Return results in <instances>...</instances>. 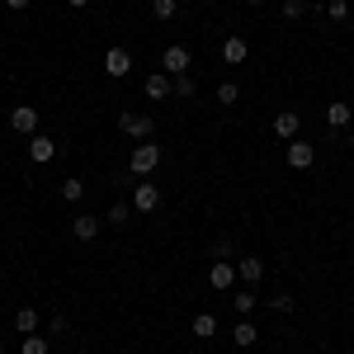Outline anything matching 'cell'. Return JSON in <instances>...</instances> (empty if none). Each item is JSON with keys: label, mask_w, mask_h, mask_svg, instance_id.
Wrapping results in <instances>:
<instances>
[{"label": "cell", "mask_w": 354, "mask_h": 354, "mask_svg": "<svg viewBox=\"0 0 354 354\" xmlns=\"http://www.w3.org/2000/svg\"><path fill=\"white\" fill-rule=\"evenodd\" d=\"M118 133L133 137V142H151V133H156V118L142 109H123L118 113Z\"/></svg>", "instance_id": "1"}, {"label": "cell", "mask_w": 354, "mask_h": 354, "mask_svg": "<svg viewBox=\"0 0 354 354\" xmlns=\"http://www.w3.org/2000/svg\"><path fill=\"white\" fill-rule=\"evenodd\" d=\"M161 161H165L161 142H137L133 151H128V170H133V175H151Z\"/></svg>", "instance_id": "2"}, {"label": "cell", "mask_w": 354, "mask_h": 354, "mask_svg": "<svg viewBox=\"0 0 354 354\" xmlns=\"http://www.w3.org/2000/svg\"><path fill=\"white\" fill-rule=\"evenodd\" d=\"M189 66H194V53L185 48V43H170L161 53V71L165 76H189Z\"/></svg>", "instance_id": "3"}, {"label": "cell", "mask_w": 354, "mask_h": 354, "mask_svg": "<svg viewBox=\"0 0 354 354\" xmlns=\"http://www.w3.org/2000/svg\"><path fill=\"white\" fill-rule=\"evenodd\" d=\"M161 208V185H151V180H142L133 189V213H156Z\"/></svg>", "instance_id": "4"}, {"label": "cell", "mask_w": 354, "mask_h": 354, "mask_svg": "<svg viewBox=\"0 0 354 354\" xmlns=\"http://www.w3.org/2000/svg\"><path fill=\"white\" fill-rule=\"evenodd\" d=\"M142 95H147L151 104H161V100H170V95H175V81H170L165 71H151V76L142 81Z\"/></svg>", "instance_id": "5"}, {"label": "cell", "mask_w": 354, "mask_h": 354, "mask_svg": "<svg viewBox=\"0 0 354 354\" xmlns=\"http://www.w3.org/2000/svg\"><path fill=\"white\" fill-rule=\"evenodd\" d=\"M241 279H236V265L232 260H213V270H208V288H218V293H227V288H236Z\"/></svg>", "instance_id": "6"}, {"label": "cell", "mask_w": 354, "mask_h": 354, "mask_svg": "<svg viewBox=\"0 0 354 354\" xmlns=\"http://www.w3.org/2000/svg\"><path fill=\"white\" fill-rule=\"evenodd\" d=\"M10 128L19 137H33L38 133V109H33V104H15V109H10Z\"/></svg>", "instance_id": "7"}, {"label": "cell", "mask_w": 354, "mask_h": 354, "mask_svg": "<svg viewBox=\"0 0 354 354\" xmlns=\"http://www.w3.org/2000/svg\"><path fill=\"white\" fill-rule=\"evenodd\" d=\"M128 71H133V53H128V48H109V53H104V76L123 81Z\"/></svg>", "instance_id": "8"}, {"label": "cell", "mask_w": 354, "mask_h": 354, "mask_svg": "<svg viewBox=\"0 0 354 354\" xmlns=\"http://www.w3.org/2000/svg\"><path fill=\"white\" fill-rule=\"evenodd\" d=\"M236 279H241L245 288H255L265 279V260L260 255H236Z\"/></svg>", "instance_id": "9"}, {"label": "cell", "mask_w": 354, "mask_h": 354, "mask_svg": "<svg viewBox=\"0 0 354 354\" xmlns=\"http://www.w3.org/2000/svg\"><path fill=\"white\" fill-rule=\"evenodd\" d=\"M53 156H57V142L48 133H33V137H28V161H33V165H48Z\"/></svg>", "instance_id": "10"}, {"label": "cell", "mask_w": 354, "mask_h": 354, "mask_svg": "<svg viewBox=\"0 0 354 354\" xmlns=\"http://www.w3.org/2000/svg\"><path fill=\"white\" fill-rule=\"evenodd\" d=\"M288 165H293V170H312V165H317V147L293 137V142H288Z\"/></svg>", "instance_id": "11"}, {"label": "cell", "mask_w": 354, "mask_h": 354, "mask_svg": "<svg viewBox=\"0 0 354 354\" xmlns=\"http://www.w3.org/2000/svg\"><path fill=\"white\" fill-rule=\"evenodd\" d=\"M302 128V113L298 109H279L274 113V137H283V142H293Z\"/></svg>", "instance_id": "12"}, {"label": "cell", "mask_w": 354, "mask_h": 354, "mask_svg": "<svg viewBox=\"0 0 354 354\" xmlns=\"http://www.w3.org/2000/svg\"><path fill=\"white\" fill-rule=\"evenodd\" d=\"M245 57H250V43H245L241 33H232V38L222 43V62H227V66H241Z\"/></svg>", "instance_id": "13"}, {"label": "cell", "mask_w": 354, "mask_h": 354, "mask_svg": "<svg viewBox=\"0 0 354 354\" xmlns=\"http://www.w3.org/2000/svg\"><path fill=\"white\" fill-rule=\"evenodd\" d=\"M232 340H236V350H250V345L260 340V326H255L250 317H236V326H232Z\"/></svg>", "instance_id": "14"}, {"label": "cell", "mask_w": 354, "mask_h": 354, "mask_svg": "<svg viewBox=\"0 0 354 354\" xmlns=\"http://www.w3.org/2000/svg\"><path fill=\"white\" fill-rule=\"evenodd\" d=\"M100 232H104V218H90V213H85V218L71 222V236H76V241H95Z\"/></svg>", "instance_id": "15"}, {"label": "cell", "mask_w": 354, "mask_h": 354, "mask_svg": "<svg viewBox=\"0 0 354 354\" xmlns=\"http://www.w3.org/2000/svg\"><path fill=\"white\" fill-rule=\"evenodd\" d=\"M350 118H354V109L345 104V100H330L326 104V123L330 128H350Z\"/></svg>", "instance_id": "16"}, {"label": "cell", "mask_w": 354, "mask_h": 354, "mask_svg": "<svg viewBox=\"0 0 354 354\" xmlns=\"http://www.w3.org/2000/svg\"><path fill=\"white\" fill-rule=\"evenodd\" d=\"M189 330L198 335V340H213V335H218V317H213V312H198Z\"/></svg>", "instance_id": "17"}, {"label": "cell", "mask_w": 354, "mask_h": 354, "mask_svg": "<svg viewBox=\"0 0 354 354\" xmlns=\"http://www.w3.org/2000/svg\"><path fill=\"white\" fill-rule=\"evenodd\" d=\"M15 330H19V335H33V330H38V312H33V307H19V312H15Z\"/></svg>", "instance_id": "18"}, {"label": "cell", "mask_w": 354, "mask_h": 354, "mask_svg": "<svg viewBox=\"0 0 354 354\" xmlns=\"http://www.w3.org/2000/svg\"><path fill=\"white\" fill-rule=\"evenodd\" d=\"M104 222H109V227H128V222H133V203H113L109 213H104Z\"/></svg>", "instance_id": "19"}, {"label": "cell", "mask_w": 354, "mask_h": 354, "mask_svg": "<svg viewBox=\"0 0 354 354\" xmlns=\"http://www.w3.org/2000/svg\"><path fill=\"white\" fill-rule=\"evenodd\" d=\"M151 15H156L161 24H170V19L180 15V0H151Z\"/></svg>", "instance_id": "20"}, {"label": "cell", "mask_w": 354, "mask_h": 354, "mask_svg": "<svg viewBox=\"0 0 354 354\" xmlns=\"http://www.w3.org/2000/svg\"><path fill=\"white\" fill-rule=\"evenodd\" d=\"M19 354H48V335H43V330H33V335H24V345H19Z\"/></svg>", "instance_id": "21"}, {"label": "cell", "mask_w": 354, "mask_h": 354, "mask_svg": "<svg viewBox=\"0 0 354 354\" xmlns=\"http://www.w3.org/2000/svg\"><path fill=\"white\" fill-rule=\"evenodd\" d=\"M62 198H66V203H81L85 198V180H62Z\"/></svg>", "instance_id": "22"}, {"label": "cell", "mask_w": 354, "mask_h": 354, "mask_svg": "<svg viewBox=\"0 0 354 354\" xmlns=\"http://www.w3.org/2000/svg\"><path fill=\"white\" fill-rule=\"evenodd\" d=\"M232 307H236V317H250V312H255V293H232Z\"/></svg>", "instance_id": "23"}, {"label": "cell", "mask_w": 354, "mask_h": 354, "mask_svg": "<svg viewBox=\"0 0 354 354\" xmlns=\"http://www.w3.org/2000/svg\"><path fill=\"white\" fill-rule=\"evenodd\" d=\"M270 312H293V307H298V298H293V293H270Z\"/></svg>", "instance_id": "24"}, {"label": "cell", "mask_w": 354, "mask_h": 354, "mask_svg": "<svg viewBox=\"0 0 354 354\" xmlns=\"http://www.w3.org/2000/svg\"><path fill=\"white\" fill-rule=\"evenodd\" d=\"M236 100H241V85H236V81H222L218 85V104H236Z\"/></svg>", "instance_id": "25"}, {"label": "cell", "mask_w": 354, "mask_h": 354, "mask_svg": "<svg viewBox=\"0 0 354 354\" xmlns=\"http://www.w3.org/2000/svg\"><path fill=\"white\" fill-rule=\"evenodd\" d=\"M175 81V95L170 100H194V76H170Z\"/></svg>", "instance_id": "26"}, {"label": "cell", "mask_w": 354, "mask_h": 354, "mask_svg": "<svg viewBox=\"0 0 354 354\" xmlns=\"http://www.w3.org/2000/svg\"><path fill=\"white\" fill-rule=\"evenodd\" d=\"M326 19H350V0H326Z\"/></svg>", "instance_id": "27"}, {"label": "cell", "mask_w": 354, "mask_h": 354, "mask_svg": "<svg viewBox=\"0 0 354 354\" xmlns=\"http://www.w3.org/2000/svg\"><path fill=\"white\" fill-rule=\"evenodd\" d=\"M307 15V0H283V19H302Z\"/></svg>", "instance_id": "28"}, {"label": "cell", "mask_w": 354, "mask_h": 354, "mask_svg": "<svg viewBox=\"0 0 354 354\" xmlns=\"http://www.w3.org/2000/svg\"><path fill=\"white\" fill-rule=\"evenodd\" d=\"M232 250H236L232 241H218V245H213V255H218V260H232Z\"/></svg>", "instance_id": "29"}, {"label": "cell", "mask_w": 354, "mask_h": 354, "mask_svg": "<svg viewBox=\"0 0 354 354\" xmlns=\"http://www.w3.org/2000/svg\"><path fill=\"white\" fill-rule=\"evenodd\" d=\"M5 5H10V10H28L33 0H5Z\"/></svg>", "instance_id": "30"}, {"label": "cell", "mask_w": 354, "mask_h": 354, "mask_svg": "<svg viewBox=\"0 0 354 354\" xmlns=\"http://www.w3.org/2000/svg\"><path fill=\"white\" fill-rule=\"evenodd\" d=\"M66 5H71V10H85V5H90V0H66Z\"/></svg>", "instance_id": "31"}, {"label": "cell", "mask_w": 354, "mask_h": 354, "mask_svg": "<svg viewBox=\"0 0 354 354\" xmlns=\"http://www.w3.org/2000/svg\"><path fill=\"white\" fill-rule=\"evenodd\" d=\"M345 142H350V147H354V133H350V137H345Z\"/></svg>", "instance_id": "32"}, {"label": "cell", "mask_w": 354, "mask_h": 354, "mask_svg": "<svg viewBox=\"0 0 354 354\" xmlns=\"http://www.w3.org/2000/svg\"><path fill=\"white\" fill-rule=\"evenodd\" d=\"M250 5H260V0H250Z\"/></svg>", "instance_id": "33"}]
</instances>
